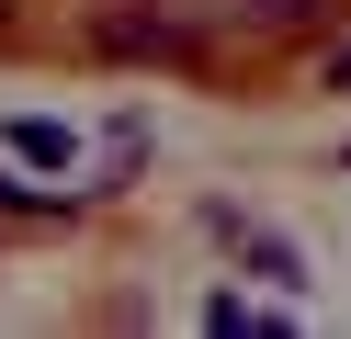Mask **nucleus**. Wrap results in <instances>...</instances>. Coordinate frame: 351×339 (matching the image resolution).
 I'll use <instances>...</instances> for the list:
<instances>
[{
	"instance_id": "nucleus-7",
	"label": "nucleus",
	"mask_w": 351,
	"mask_h": 339,
	"mask_svg": "<svg viewBox=\"0 0 351 339\" xmlns=\"http://www.w3.org/2000/svg\"><path fill=\"white\" fill-rule=\"evenodd\" d=\"M328 90H351V45H340V57H328Z\"/></svg>"
},
{
	"instance_id": "nucleus-4",
	"label": "nucleus",
	"mask_w": 351,
	"mask_h": 339,
	"mask_svg": "<svg viewBox=\"0 0 351 339\" xmlns=\"http://www.w3.org/2000/svg\"><path fill=\"white\" fill-rule=\"evenodd\" d=\"M204 328H215V339H272L283 316H272V305H250V294H215V305H204Z\"/></svg>"
},
{
	"instance_id": "nucleus-3",
	"label": "nucleus",
	"mask_w": 351,
	"mask_h": 339,
	"mask_svg": "<svg viewBox=\"0 0 351 339\" xmlns=\"http://www.w3.org/2000/svg\"><path fill=\"white\" fill-rule=\"evenodd\" d=\"M12 158H34V170H69V158H80V136L57 125V113H23V125H12Z\"/></svg>"
},
{
	"instance_id": "nucleus-1",
	"label": "nucleus",
	"mask_w": 351,
	"mask_h": 339,
	"mask_svg": "<svg viewBox=\"0 0 351 339\" xmlns=\"http://www.w3.org/2000/svg\"><path fill=\"white\" fill-rule=\"evenodd\" d=\"M91 34L114 45V57H159V68L204 57V12H193V0H102Z\"/></svg>"
},
{
	"instance_id": "nucleus-5",
	"label": "nucleus",
	"mask_w": 351,
	"mask_h": 339,
	"mask_svg": "<svg viewBox=\"0 0 351 339\" xmlns=\"http://www.w3.org/2000/svg\"><path fill=\"white\" fill-rule=\"evenodd\" d=\"M46 203H57V192H34V181H12V170H0V215H46Z\"/></svg>"
},
{
	"instance_id": "nucleus-2",
	"label": "nucleus",
	"mask_w": 351,
	"mask_h": 339,
	"mask_svg": "<svg viewBox=\"0 0 351 339\" xmlns=\"http://www.w3.org/2000/svg\"><path fill=\"white\" fill-rule=\"evenodd\" d=\"M215 226H227V238H238V260H250L261 283H283V294H306V260H295V249L272 238V226H250V215H238V203H215Z\"/></svg>"
},
{
	"instance_id": "nucleus-6",
	"label": "nucleus",
	"mask_w": 351,
	"mask_h": 339,
	"mask_svg": "<svg viewBox=\"0 0 351 339\" xmlns=\"http://www.w3.org/2000/svg\"><path fill=\"white\" fill-rule=\"evenodd\" d=\"M238 12H261V23H295V12H306V0H238Z\"/></svg>"
}]
</instances>
